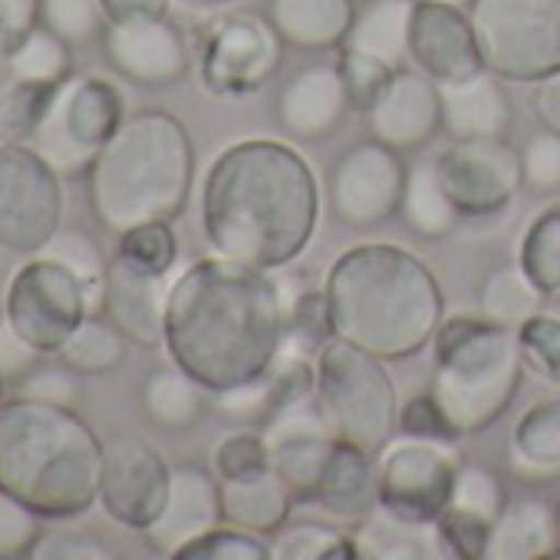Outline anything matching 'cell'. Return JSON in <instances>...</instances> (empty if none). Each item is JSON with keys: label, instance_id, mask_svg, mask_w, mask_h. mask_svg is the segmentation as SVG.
Segmentation results:
<instances>
[{"label": "cell", "instance_id": "bcb514c9", "mask_svg": "<svg viewBox=\"0 0 560 560\" xmlns=\"http://www.w3.org/2000/svg\"><path fill=\"white\" fill-rule=\"evenodd\" d=\"M448 508L485 517V521L494 524L501 517V511L508 508V494H504L501 478L491 468H485V465H458Z\"/></svg>", "mask_w": 560, "mask_h": 560}, {"label": "cell", "instance_id": "9c48e42d", "mask_svg": "<svg viewBox=\"0 0 560 560\" xmlns=\"http://www.w3.org/2000/svg\"><path fill=\"white\" fill-rule=\"evenodd\" d=\"M126 122V103L106 77H70L34 136V149L57 165L60 175H86L93 159Z\"/></svg>", "mask_w": 560, "mask_h": 560}, {"label": "cell", "instance_id": "ab89813d", "mask_svg": "<svg viewBox=\"0 0 560 560\" xmlns=\"http://www.w3.org/2000/svg\"><path fill=\"white\" fill-rule=\"evenodd\" d=\"M175 560H270V544L254 530L221 521L211 530L188 540L175 553Z\"/></svg>", "mask_w": 560, "mask_h": 560}, {"label": "cell", "instance_id": "ee69618b", "mask_svg": "<svg viewBox=\"0 0 560 560\" xmlns=\"http://www.w3.org/2000/svg\"><path fill=\"white\" fill-rule=\"evenodd\" d=\"M337 67H340V77L347 83V93H350V103L353 109H360L363 116L373 109V103L383 96V90L389 86L393 73L399 67L366 54V50H357V47H340V57H337Z\"/></svg>", "mask_w": 560, "mask_h": 560}, {"label": "cell", "instance_id": "7a4b0ae2", "mask_svg": "<svg viewBox=\"0 0 560 560\" xmlns=\"http://www.w3.org/2000/svg\"><path fill=\"white\" fill-rule=\"evenodd\" d=\"M317 224L320 182L291 142L241 139L208 165L201 234L211 254L280 270L311 247Z\"/></svg>", "mask_w": 560, "mask_h": 560}, {"label": "cell", "instance_id": "83f0119b", "mask_svg": "<svg viewBox=\"0 0 560 560\" xmlns=\"http://www.w3.org/2000/svg\"><path fill=\"white\" fill-rule=\"evenodd\" d=\"M508 465L524 481L560 478V399H540L511 429Z\"/></svg>", "mask_w": 560, "mask_h": 560}, {"label": "cell", "instance_id": "836d02e7", "mask_svg": "<svg viewBox=\"0 0 560 560\" xmlns=\"http://www.w3.org/2000/svg\"><path fill=\"white\" fill-rule=\"evenodd\" d=\"M126 347H129V340L119 334V327L106 314L103 317L90 314L70 334V340L63 343L57 360L80 376H103L126 363Z\"/></svg>", "mask_w": 560, "mask_h": 560}, {"label": "cell", "instance_id": "6f0895ef", "mask_svg": "<svg viewBox=\"0 0 560 560\" xmlns=\"http://www.w3.org/2000/svg\"><path fill=\"white\" fill-rule=\"evenodd\" d=\"M100 8H103L109 24H119V21L168 18L172 0H100Z\"/></svg>", "mask_w": 560, "mask_h": 560}, {"label": "cell", "instance_id": "7dc6e473", "mask_svg": "<svg viewBox=\"0 0 560 560\" xmlns=\"http://www.w3.org/2000/svg\"><path fill=\"white\" fill-rule=\"evenodd\" d=\"M267 383V396H270V409H291L301 402L317 399V360L311 357H277L273 370L264 376Z\"/></svg>", "mask_w": 560, "mask_h": 560}, {"label": "cell", "instance_id": "5bb4252c", "mask_svg": "<svg viewBox=\"0 0 560 560\" xmlns=\"http://www.w3.org/2000/svg\"><path fill=\"white\" fill-rule=\"evenodd\" d=\"M406 175L409 165L402 162V152L376 139L350 145L337 159L327 185V201L334 218L353 231L386 224L389 218L399 214Z\"/></svg>", "mask_w": 560, "mask_h": 560}, {"label": "cell", "instance_id": "f35d334b", "mask_svg": "<svg viewBox=\"0 0 560 560\" xmlns=\"http://www.w3.org/2000/svg\"><path fill=\"white\" fill-rule=\"evenodd\" d=\"M116 257H122L126 264L145 273L168 277V270L178 260V237L172 231V221H149L122 231L116 244Z\"/></svg>", "mask_w": 560, "mask_h": 560}, {"label": "cell", "instance_id": "8fae6325", "mask_svg": "<svg viewBox=\"0 0 560 560\" xmlns=\"http://www.w3.org/2000/svg\"><path fill=\"white\" fill-rule=\"evenodd\" d=\"M90 311L93 298L83 280L47 254L21 264L4 294V324L44 357H57Z\"/></svg>", "mask_w": 560, "mask_h": 560}, {"label": "cell", "instance_id": "f546056e", "mask_svg": "<svg viewBox=\"0 0 560 560\" xmlns=\"http://www.w3.org/2000/svg\"><path fill=\"white\" fill-rule=\"evenodd\" d=\"M399 214H402L406 228L412 234H419L422 241H445V237L455 234V228L462 221V211L455 208L452 195L445 191L435 162L409 165Z\"/></svg>", "mask_w": 560, "mask_h": 560}, {"label": "cell", "instance_id": "8992f818", "mask_svg": "<svg viewBox=\"0 0 560 560\" xmlns=\"http://www.w3.org/2000/svg\"><path fill=\"white\" fill-rule=\"evenodd\" d=\"M432 396L458 439L491 429L514 402L524 383L517 330L485 314L442 320L435 340Z\"/></svg>", "mask_w": 560, "mask_h": 560}, {"label": "cell", "instance_id": "91938a15", "mask_svg": "<svg viewBox=\"0 0 560 560\" xmlns=\"http://www.w3.org/2000/svg\"><path fill=\"white\" fill-rule=\"evenodd\" d=\"M188 4H208V8H214V4H231V0H188Z\"/></svg>", "mask_w": 560, "mask_h": 560}, {"label": "cell", "instance_id": "5b68a950", "mask_svg": "<svg viewBox=\"0 0 560 560\" xmlns=\"http://www.w3.org/2000/svg\"><path fill=\"white\" fill-rule=\"evenodd\" d=\"M195 188V145L165 109L129 116L86 172V198L106 234L149 221H175Z\"/></svg>", "mask_w": 560, "mask_h": 560}, {"label": "cell", "instance_id": "11a10c76", "mask_svg": "<svg viewBox=\"0 0 560 560\" xmlns=\"http://www.w3.org/2000/svg\"><path fill=\"white\" fill-rule=\"evenodd\" d=\"M37 24L40 0H0V60H8Z\"/></svg>", "mask_w": 560, "mask_h": 560}, {"label": "cell", "instance_id": "7402d4cb", "mask_svg": "<svg viewBox=\"0 0 560 560\" xmlns=\"http://www.w3.org/2000/svg\"><path fill=\"white\" fill-rule=\"evenodd\" d=\"M165 301L168 284L159 273H145L122 257L109 260L100 307L119 334L139 350L165 347Z\"/></svg>", "mask_w": 560, "mask_h": 560}, {"label": "cell", "instance_id": "e575fe53", "mask_svg": "<svg viewBox=\"0 0 560 560\" xmlns=\"http://www.w3.org/2000/svg\"><path fill=\"white\" fill-rule=\"evenodd\" d=\"M540 301L544 294L530 284V277L521 270L517 260L508 267H494L478 288V314L514 330L540 311Z\"/></svg>", "mask_w": 560, "mask_h": 560}, {"label": "cell", "instance_id": "277c9868", "mask_svg": "<svg viewBox=\"0 0 560 560\" xmlns=\"http://www.w3.org/2000/svg\"><path fill=\"white\" fill-rule=\"evenodd\" d=\"M103 439L70 409L37 399L0 406V491L60 524L100 501Z\"/></svg>", "mask_w": 560, "mask_h": 560}, {"label": "cell", "instance_id": "d4e9b609", "mask_svg": "<svg viewBox=\"0 0 560 560\" xmlns=\"http://www.w3.org/2000/svg\"><path fill=\"white\" fill-rule=\"evenodd\" d=\"M330 517L370 521L380 508V455L337 439L314 498Z\"/></svg>", "mask_w": 560, "mask_h": 560}, {"label": "cell", "instance_id": "4dcf8cb0", "mask_svg": "<svg viewBox=\"0 0 560 560\" xmlns=\"http://www.w3.org/2000/svg\"><path fill=\"white\" fill-rule=\"evenodd\" d=\"M142 409L152 425L178 432L201 419L205 412V389L175 363L159 366L142 383Z\"/></svg>", "mask_w": 560, "mask_h": 560}, {"label": "cell", "instance_id": "2e32d148", "mask_svg": "<svg viewBox=\"0 0 560 560\" xmlns=\"http://www.w3.org/2000/svg\"><path fill=\"white\" fill-rule=\"evenodd\" d=\"M435 168L462 218H494L524 188L521 149H511L508 139L452 142Z\"/></svg>", "mask_w": 560, "mask_h": 560}, {"label": "cell", "instance_id": "9a60e30c", "mask_svg": "<svg viewBox=\"0 0 560 560\" xmlns=\"http://www.w3.org/2000/svg\"><path fill=\"white\" fill-rule=\"evenodd\" d=\"M172 471L175 468L145 435H113L103 445L100 508L116 524L145 534L168 501Z\"/></svg>", "mask_w": 560, "mask_h": 560}, {"label": "cell", "instance_id": "ac0fdd59", "mask_svg": "<svg viewBox=\"0 0 560 560\" xmlns=\"http://www.w3.org/2000/svg\"><path fill=\"white\" fill-rule=\"evenodd\" d=\"M406 60L439 86L481 73L485 60L468 8L442 4V0H412Z\"/></svg>", "mask_w": 560, "mask_h": 560}, {"label": "cell", "instance_id": "1f68e13d", "mask_svg": "<svg viewBox=\"0 0 560 560\" xmlns=\"http://www.w3.org/2000/svg\"><path fill=\"white\" fill-rule=\"evenodd\" d=\"M412 0H383V4H360L357 24L347 37V47L366 50L393 67L406 60V37H409Z\"/></svg>", "mask_w": 560, "mask_h": 560}, {"label": "cell", "instance_id": "30bf717a", "mask_svg": "<svg viewBox=\"0 0 560 560\" xmlns=\"http://www.w3.org/2000/svg\"><path fill=\"white\" fill-rule=\"evenodd\" d=\"M63 228V175L31 142H0V250L37 254Z\"/></svg>", "mask_w": 560, "mask_h": 560}, {"label": "cell", "instance_id": "d590c367", "mask_svg": "<svg viewBox=\"0 0 560 560\" xmlns=\"http://www.w3.org/2000/svg\"><path fill=\"white\" fill-rule=\"evenodd\" d=\"M270 560H343L360 557V540L327 521H288L267 537Z\"/></svg>", "mask_w": 560, "mask_h": 560}, {"label": "cell", "instance_id": "6da1fadb", "mask_svg": "<svg viewBox=\"0 0 560 560\" xmlns=\"http://www.w3.org/2000/svg\"><path fill=\"white\" fill-rule=\"evenodd\" d=\"M284 334L288 304L270 270L211 254L168 284L165 353L211 396L260 383Z\"/></svg>", "mask_w": 560, "mask_h": 560}, {"label": "cell", "instance_id": "d6a6232c", "mask_svg": "<svg viewBox=\"0 0 560 560\" xmlns=\"http://www.w3.org/2000/svg\"><path fill=\"white\" fill-rule=\"evenodd\" d=\"M517 264L544 298L560 294V201L540 208L517 241Z\"/></svg>", "mask_w": 560, "mask_h": 560}, {"label": "cell", "instance_id": "f5cc1de1", "mask_svg": "<svg viewBox=\"0 0 560 560\" xmlns=\"http://www.w3.org/2000/svg\"><path fill=\"white\" fill-rule=\"evenodd\" d=\"M399 435H412V439H439V442H455L458 435L452 432L442 406L435 402L432 393L416 396L402 406L399 412Z\"/></svg>", "mask_w": 560, "mask_h": 560}, {"label": "cell", "instance_id": "ffe728a7", "mask_svg": "<svg viewBox=\"0 0 560 560\" xmlns=\"http://www.w3.org/2000/svg\"><path fill=\"white\" fill-rule=\"evenodd\" d=\"M370 139L396 149L412 152L442 132V90L422 70L399 67L383 90V96L366 113Z\"/></svg>", "mask_w": 560, "mask_h": 560}, {"label": "cell", "instance_id": "60d3db41", "mask_svg": "<svg viewBox=\"0 0 560 560\" xmlns=\"http://www.w3.org/2000/svg\"><path fill=\"white\" fill-rule=\"evenodd\" d=\"M211 471L218 475V481H241V478H257L270 471V445L264 432H254V429L228 432L211 448Z\"/></svg>", "mask_w": 560, "mask_h": 560}, {"label": "cell", "instance_id": "6125c7cd", "mask_svg": "<svg viewBox=\"0 0 560 560\" xmlns=\"http://www.w3.org/2000/svg\"><path fill=\"white\" fill-rule=\"evenodd\" d=\"M4 389H8V380L0 376V406H4Z\"/></svg>", "mask_w": 560, "mask_h": 560}, {"label": "cell", "instance_id": "03108f58", "mask_svg": "<svg viewBox=\"0 0 560 560\" xmlns=\"http://www.w3.org/2000/svg\"><path fill=\"white\" fill-rule=\"evenodd\" d=\"M0 324H4V304H0Z\"/></svg>", "mask_w": 560, "mask_h": 560}, {"label": "cell", "instance_id": "3957f363", "mask_svg": "<svg viewBox=\"0 0 560 560\" xmlns=\"http://www.w3.org/2000/svg\"><path fill=\"white\" fill-rule=\"evenodd\" d=\"M334 337L386 360L419 357L445 320L432 267L409 247L366 241L340 250L324 277Z\"/></svg>", "mask_w": 560, "mask_h": 560}, {"label": "cell", "instance_id": "e7e4bbea", "mask_svg": "<svg viewBox=\"0 0 560 560\" xmlns=\"http://www.w3.org/2000/svg\"><path fill=\"white\" fill-rule=\"evenodd\" d=\"M557 521H560V498H557ZM560 557V553H557Z\"/></svg>", "mask_w": 560, "mask_h": 560}, {"label": "cell", "instance_id": "8d00e7d4", "mask_svg": "<svg viewBox=\"0 0 560 560\" xmlns=\"http://www.w3.org/2000/svg\"><path fill=\"white\" fill-rule=\"evenodd\" d=\"M4 63L14 80L63 86L73 77V47L60 40L54 31H47L44 24H37Z\"/></svg>", "mask_w": 560, "mask_h": 560}, {"label": "cell", "instance_id": "cb8c5ba5", "mask_svg": "<svg viewBox=\"0 0 560 560\" xmlns=\"http://www.w3.org/2000/svg\"><path fill=\"white\" fill-rule=\"evenodd\" d=\"M439 90H442V132H448L452 142L508 139L514 126V103L501 77L481 70L458 83H442Z\"/></svg>", "mask_w": 560, "mask_h": 560}, {"label": "cell", "instance_id": "e0dca14e", "mask_svg": "<svg viewBox=\"0 0 560 560\" xmlns=\"http://www.w3.org/2000/svg\"><path fill=\"white\" fill-rule=\"evenodd\" d=\"M106 63L142 90H168L191 70V50L185 34L168 18L119 21L103 27L100 37Z\"/></svg>", "mask_w": 560, "mask_h": 560}, {"label": "cell", "instance_id": "7bdbcfd3", "mask_svg": "<svg viewBox=\"0 0 560 560\" xmlns=\"http://www.w3.org/2000/svg\"><path fill=\"white\" fill-rule=\"evenodd\" d=\"M40 24L70 47H86L103 37L106 14L100 0H40Z\"/></svg>", "mask_w": 560, "mask_h": 560}, {"label": "cell", "instance_id": "f907efd6", "mask_svg": "<svg viewBox=\"0 0 560 560\" xmlns=\"http://www.w3.org/2000/svg\"><path fill=\"white\" fill-rule=\"evenodd\" d=\"M31 557H37V560H113L116 553L109 547H103V540H96L83 530L44 527Z\"/></svg>", "mask_w": 560, "mask_h": 560}, {"label": "cell", "instance_id": "484cf974", "mask_svg": "<svg viewBox=\"0 0 560 560\" xmlns=\"http://www.w3.org/2000/svg\"><path fill=\"white\" fill-rule=\"evenodd\" d=\"M357 0H267V21L294 50H340L357 24Z\"/></svg>", "mask_w": 560, "mask_h": 560}, {"label": "cell", "instance_id": "c3c4849f", "mask_svg": "<svg viewBox=\"0 0 560 560\" xmlns=\"http://www.w3.org/2000/svg\"><path fill=\"white\" fill-rule=\"evenodd\" d=\"M521 172L527 191L534 195L560 191V136L550 129L534 132L521 149Z\"/></svg>", "mask_w": 560, "mask_h": 560}, {"label": "cell", "instance_id": "74e56055", "mask_svg": "<svg viewBox=\"0 0 560 560\" xmlns=\"http://www.w3.org/2000/svg\"><path fill=\"white\" fill-rule=\"evenodd\" d=\"M60 86L11 80L0 90V142H34Z\"/></svg>", "mask_w": 560, "mask_h": 560}, {"label": "cell", "instance_id": "680465c9", "mask_svg": "<svg viewBox=\"0 0 560 560\" xmlns=\"http://www.w3.org/2000/svg\"><path fill=\"white\" fill-rule=\"evenodd\" d=\"M534 113L544 122V129L560 136V73L547 77L534 90Z\"/></svg>", "mask_w": 560, "mask_h": 560}, {"label": "cell", "instance_id": "681fc988", "mask_svg": "<svg viewBox=\"0 0 560 560\" xmlns=\"http://www.w3.org/2000/svg\"><path fill=\"white\" fill-rule=\"evenodd\" d=\"M44 534V521L18 498L0 491V560L31 557Z\"/></svg>", "mask_w": 560, "mask_h": 560}, {"label": "cell", "instance_id": "816d5d0a", "mask_svg": "<svg viewBox=\"0 0 560 560\" xmlns=\"http://www.w3.org/2000/svg\"><path fill=\"white\" fill-rule=\"evenodd\" d=\"M77 376H80V373H73V370L63 366V363H57V366L37 363V366L21 380V396L37 399V402H54V406H70V409H77V399H80Z\"/></svg>", "mask_w": 560, "mask_h": 560}, {"label": "cell", "instance_id": "b9f144b4", "mask_svg": "<svg viewBox=\"0 0 560 560\" xmlns=\"http://www.w3.org/2000/svg\"><path fill=\"white\" fill-rule=\"evenodd\" d=\"M44 254L54 257V260H60L63 267H70V270L83 280V288L90 291L93 307L100 304L109 260L103 257L100 244H96L90 234H83V231H63V228H60V231L54 234V241L44 247Z\"/></svg>", "mask_w": 560, "mask_h": 560}, {"label": "cell", "instance_id": "db71d44e", "mask_svg": "<svg viewBox=\"0 0 560 560\" xmlns=\"http://www.w3.org/2000/svg\"><path fill=\"white\" fill-rule=\"evenodd\" d=\"M288 330L304 340L307 347L320 350L334 330H330V314H327V301H324V291H314V294H304L294 307V317H288Z\"/></svg>", "mask_w": 560, "mask_h": 560}, {"label": "cell", "instance_id": "44dd1931", "mask_svg": "<svg viewBox=\"0 0 560 560\" xmlns=\"http://www.w3.org/2000/svg\"><path fill=\"white\" fill-rule=\"evenodd\" d=\"M353 103L337 63L301 67L277 93V126L294 142H324L350 116Z\"/></svg>", "mask_w": 560, "mask_h": 560}, {"label": "cell", "instance_id": "4316f807", "mask_svg": "<svg viewBox=\"0 0 560 560\" xmlns=\"http://www.w3.org/2000/svg\"><path fill=\"white\" fill-rule=\"evenodd\" d=\"M560 553L557 508L544 501H508L491 527L485 560H540Z\"/></svg>", "mask_w": 560, "mask_h": 560}, {"label": "cell", "instance_id": "94428289", "mask_svg": "<svg viewBox=\"0 0 560 560\" xmlns=\"http://www.w3.org/2000/svg\"><path fill=\"white\" fill-rule=\"evenodd\" d=\"M442 4H455V8H468L471 0H442Z\"/></svg>", "mask_w": 560, "mask_h": 560}, {"label": "cell", "instance_id": "be15d7a7", "mask_svg": "<svg viewBox=\"0 0 560 560\" xmlns=\"http://www.w3.org/2000/svg\"><path fill=\"white\" fill-rule=\"evenodd\" d=\"M357 4H383V0H357Z\"/></svg>", "mask_w": 560, "mask_h": 560}, {"label": "cell", "instance_id": "7c38bea8", "mask_svg": "<svg viewBox=\"0 0 560 560\" xmlns=\"http://www.w3.org/2000/svg\"><path fill=\"white\" fill-rule=\"evenodd\" d=\"M458 465L452 442L393 439L380 452V511L409 527H435L452 504Z\"/></svg>", "mask_w": 560, "mask_h": 560}, {"label": "cell", "instance_id": "52a82bcc", "mask_svg": "<svg viewBox=\"0 0 560 560\" xmlns=\"http://www.w3.org/2000/svg\"><path fill=\"white\" fill-rule=\"evenodd\" d=\"M317 406L337 439L380 455L399 435V393L386 360L330 337L317 350Z\"/></svg>", "mask_w": 560, "mask_h": 560}, {"label": "cell", "instance_id": "603a6c76", "mask_svg": "<svg viewBox=\"0 0 560 560\" xmlns=\"http://www.w3.org/2000/svg\"><path fill=\"white\" fill-rule=\"evenodd\" d=\"M221 521H224V511H221L218 475L201 465H178L172 471L168 501L159 521L142 537L155 553L175 557L188 540H195L198 534L211 530Z\"/></svg>", "mask_w": 560, "mask_h": 560}, {"label": "cell", "instance_id": "f1b7e54d", "mask_svg": "<svg viewBox=\"0 0 560 560\" xmlns=\"http://www.w3.org/2000/svg\"><path fill=\"white\" fill-rule=\"evenodd\" d=\"M298 498L273 471L241 481H221V511L228 524L270 537L291 521Z\"/></svg>", "mask_w": 560, "mask_h": 560}, {"label": "cell", "instance_id": "ba28073f", "mask_svg": "<svg viewBox=\"0 0 560 560\" xmlns=\"http://www.w3.org/2000/svg\"><path fill=\"white\" fill-rule=\"evenodd\" d=\"M468 18L485 70L504 83L560 73V0H471Z\"/></svg>", "mask_w": 560, "mask_h": 560}, {"label": "cell", "instance_id": "d6986e66", "mask_svg": "<svg viewBox=\"0 0 560 560\" xmlns=\"http://www.w3.org/2000/svg\"><path fill=\"white\" fill-rule=\"evenodd\" d=\"M264 439L270 445V471L284 481L298 501L317 498V481L337 442L320 406L301 402L267 419Z\"/></svg>", "mask_w": 560, "mask_h": 560}, {"label": "cell", "instance_id": "4fadbf2b", "mask_svg": "<svg viewBox=\"0 0 560 560\" xmlns=\"http://www.w3.org/2000/svg\"><path fill=\"white\" fill-rule=\"evenodd\" d=\"M284 40L267 18L228 14L214 21L201 44V83L211 96L241 100L257 93L284 63Z\"/></svg>", "mask_w": 560, "mask_h": 560}, {"label": "cell", "instance_id": "f6af8a7d", "mask_svg": "<svg viewBox=\"0 0 560 560\" xmlns=\"http://www.w3.org/2000/svg\"><path fill=\"white\" fill-rule=\"evenodd\" d=\"M524 366L550 386H560V317L534 314L517 327Z\"/></svg>", "mask_w": 560, "mask_h": 560}, {"label": "cell", "instance_id": "9f6ffc18", "mask_svg": "<svg viewBox=\"0 0 560 560\" xmlns=\"http://www.w3.org/2000/svg\"><path fill=\"white\" fill-rule=\"evenodd\" d=\"M40 360H47L40 350H34L24 337H18V330H11V324H0V376L8 383L11 380H24Z\"/></svg>", "mask_w": 560, "mask_h": 560}]
</instances>
